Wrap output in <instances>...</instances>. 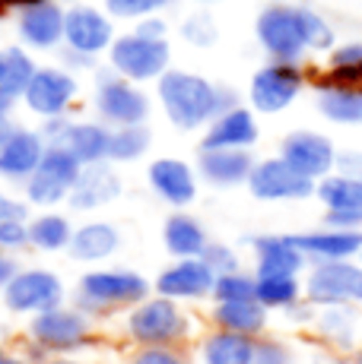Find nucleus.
Here are the masks:
<instances>
[{
	"label": "nucleus",
	"mask_w": 362,
	"mask_h": 364,
	"mask_svg": "<svg viewBox=\"0 0 362 364\" xmlns=\"http://www.w3.org/2000/svg\"><path fill=\"white\" fill-rule=\"evenodd\" d=\"M93 108H95V121L118 130V127H137V124L150 121L152 102L143 92V86L128 82L111 67H102V70H95Z\"/></svg>",
	"instance_id": "nucleus-6"
},
{
	"label": "nucleus",
	"mask_w": 362,
	"mask_h": 364,
	"mask_svg": "<svg viewBox=\"0 0 362 364\" xmlns=\"http://www.w3.org/2000/svg\"><path fill=\"white\" fill-rule=\"evenodd\" d=\"M359 307H362V295H359Z\"/></svg>",
	"instance_id": "nucleus-62"
},
{
	"label": "nucleus",
	"mask_w": 362,
	"mask_h": 364,
	"mask_svg": "<svg viewBox=\"0 0 362 364\" xmlns=\"http://www.w3.org/2000/svg\"><path fill=\"white\" fill-rule=\"evenodd\" d=\"M248 247H252L254 276H305V269H309V260L296 247L292 235H254Z\"/></svg>",
	"instance_id": "nucleus-25"
},
{
	"label": "nucleus",
	"mask_w": 362,
	"mask_h": 364,
	"mask_svg": "<svg viewBox=\"0 0 362 364\" xmlns=\"http://www.w3.org/2000/svg\"><path fill=\"white\" fill-rule=\"evenodd\" d=\"M0 364H29V361L23 358V352H19V348L4 346V342H0Z\"/></svg>",
	"instance_id": "nucleus-54"
},
{
	"label": "nucleus",
	"mask_w": 362,
	"mask_h": 364,
	"mask_svg": "<svg viewBox=\"0 0 362 364\" xmlns=\"http://www.w3.org/2000/svg\"><path fill=\"white\" fill-rule=\"evenodd\" d=\"M156 102L165 121L181 133H204L217 114L242 105L235 89L219 86V82L181 67H172L162 73V80L156 82Z\"/></svg>",
	"instance_id": "nucleus-2"
},
{
	"label": "nucleus",
	"mask_w": 362,
	"mask_h": 364,
	"mask_svg": "<svg viewBox=\"0 0 362 364\" xmlns=\"http://www.w3.org/2000/svg\"><path fill=\"white\" fill-rule=\"evenodd\" d=\"M118 250H121V232H118L115 222L89 219L73 228L67 257H71L73 263H83L93 269V266H105Z\"/></svg>",
	"instance_id": "nucleus-27"
},
{
	"label": "nucleus",
	"mask_w": 362,
	"mask_h": 364,
	"mask_svg": "<svg viewBox=\"0 0 362 364\" xmlns=\"http://www.w3.org/2000/svg\"><path fill=\"white\" fill-rule=\"evenodd\" d=\"M4 307L16 317H38L45 311H54V307L67 304V285L64 279L58 276L48 266H23L16 272L6 291L0 295Z\"/></svg>",
	"instance_id": "nucleus-9"
},
{
	"label": "nucleus",
	"mask_w": 362,
	"mask_h": 364,
	"mask_svg": "<svg viewBox=\"0 0 362 364\" xmlns=\"http://www.w3.org/2000/svg\"><path fill=\"white\" fill-rule=\"evenodd\" d=\"M32 206L23 197H13V193L0 191V222H29Z\"/></svg>",
	"instance_id": "nucleus-45"
},
{
	"label": "nucleus",
	"mask_w": 362,
	"mask_h": 364,
	"mask_svg": "<svg viewBox=\"0 0 362 364\" xmlns=\"http://www.w3.org/2000/svg\"><path fill=\"white\" fill-rule=\"evenodd\" d=\"M146 184H150V191L156 193L172 213H175V209H187L197 200V191H200L197 168L178 156L152 159L150 168H146Z\"/></svg>",
	"instance_id": "nucleus-18"
},
{
	"label": "nucleus",
	"mask_w": 362,
	"mask_h": 364,
	"mask_svg": "<svg viewBox=\"0 0 362 364\" xmlns=\"http://www.w3.org/2000/svg\"><path fill=\"white\" fill-rule=\"evenodd\" d=\"M292 241H296V247L302 250V257L309 260V266L343 263V260H356L359 257L362 232L318 225V228H305V232H292Z\"/></svg>",
	"instance_id": "nucleus-21"
},
{
	"label": "nucleus",
	"mask_w": 362,
	"mask_h": 364,
	"mask_svg": "<svg viewBox=\"0 0 362 364\" xmlns=\"http://www.w3.org/2000/svg\"><path fill=\"white\" fill-rule=\"evenodd\" d=\"M302 285H305V301L315 307H337V304L359 307L362 266L356 260L309 266L302 276Z\"/></svg>",
	"instance_id": "nucleus-13"
},
{
	"label": "nucleus",
	"mask_w": 362,
	"mask_h": 364,
	"mask_svg": "<svg viewBox=\"0 0 362 364\" xmlns=\"http://www.w3.org/2000/svg\"><path fill=\"white\" fill-rule=\"evenodd\" d=\"M23 339L41 346L48 355H86L89 348L99 346V333H95V320H89L73 304H61L54 311H45L26 323Z\"/></svg>",
	"instance_id": "nucleus-5"
},
{
	"label": "nucleus",
	"mask_w": 362,
	"mask_h": 364,
	"mask_svg": "<svg viewBox=\"0 0 362 364\" xmlns=\"http://www.w3.org/2000/svg\"><path fill=\"white\" fill-rule=\"evenodd\" d=\"M36 70H38L36 58L23 45L0 48V95H10V99L19 102Z\"/></svg>",
	"instance_id": "nucleus-35"
},
{
	"label": "nucleus",
	"mask_w": 362,
	"mask_h": 364,
	"mask_svg": "<svg viewBox=\"0 0 362 364\" xmlns=\"http://www.w3.org/2000/svg\"><path fill=\"white\" fill-rule=\"evenodd\" d=\"M178 32H181V38H185L187 45H194V48H213L217 45V38H219L217 23H213V16L207 10L187 13V16L181 19Z\"/></svg>",
	"instance_id": "nucleus-39"
},
{
	"label": "nucleus",
	"mask_w": 362,
	"mask_h": 364,
	"mask_svg": "<svg viewBox=\"0 0 362 364\" xmlns=\"http://www.w3.org/2000/svg\"><path fill=\"white\" fill-rule=\"evenodd\" d=\"M36 4H45V0H0V13H19V10H29Z\"/></svg>",
	"instance_id": "nucleus-53"
},
{
	"label": "nucleus",
	"mask_w": 362,
	"mask_h": 364,
	"mask_svg": "<svg viewBox=\"0 0 362 364\" xmlns=\"http://www.w3.org/2000/svg\"><path fill=\"white\" fill-rule=\"evenodd\" d=\"M350 358H353V364H362V346H359V348H356V352H353V355H350Z\"/></svg>",
	"instance_id": "nucleus-58"
},
{
	"label": "nucleus",
	"mask_w": 362,
	"mask_h": 364,
	"mask_svg": "<svg viewBox=\"0 0 362 364\" xmlns=\"http://www.w3.org/2000/svg\"><path fill=\"white\" fill-rule=\"evenodd\" d=\"M257 159L252 149H197V178L204 184L217 187V191H232V187H245L252 178V168Z\"/></svg>",
	"instance_id": "nucleus-26"
},
{
	"label": "nucleus",
	"mask_w": 362,
	"mask_h": 364,
	"mask_svg": "<svg viewBox=\"0 0 362 364\" xmlns=\"http://www.w3.org/2000/svg\"><path fill=\"white\" fill-rule=\"evenodd\" d=\"M309 89V73L302 64L267 60L252 73L248 82V108L254 114H283Z\"/></svg>",
	"instance_id": "nucleus-8"
},
{
	"label": "nucleus",
	"mask_w": 362,
	"mask_h": 364,
	"mask_svg": "<svg viewBox=\"0 0 362 364\" xmlns=\"http://www.w3.org/2000/svg\"><path fill=\"white\" fill-rule=\"evenodd\" d=\"M19 352H23V358L29 361V364H45L51 355L45 352L41 346H36V342H29V339H23V346H19Z\"/></svg>",
	"instance_id": "nucleus-52"
},
{
	"label": "nucleus",
	"mask_w": 362,
	"mask_h": 364,
	"mask_svg": "<svg viewBox=\"0 0 362 364\" xmlns=\"http://www.w3.org/2000/svg\"><path fill=\"white\" fill-rule=\"evenodd\" d=\"M118 32H115V19L105 13V6H93V4H73L67 6L64 16V48L80 51L86 58L99 60L102 54H108V48L115 45Z\"/></svg>",
	"instance_id": "nucleus-16"
},
{
	"label": "nucleus",
	"mask_w": 362,
	"mask_h": 364,
	"mask_svg": "<svg viewBox=\"0 0 362 364\" xmlns=\"http://www.w3.org/2000/svg\"><path fill=\"white\" fill-rule=\"evenodd\" d=\"M254 289H257V279L252 269L226 272V276H217V282H213L210 304H222V301H252Z\"/></svg>",
	"instance_id": "nucleus-38"
},
{
	"label": "nucleus",
	"mask_w": 362,
	"mask_h": 364,
	"mask_svg": "<svg viewBox=\"0 0 362 364\" xmlns=\"http://www.w3.org/2000/svg\"><path fill=\"white\" fill-rule=\"evenodd\" d=\"M315 92V108L327 124L337 127H362V89H346V86H318Z\"/></svg>",
	"instance_id": "nucleus-34"
},
{
	"label": "nucleus",
	"mask_w": 362,
	"mask_h": 364,
	"mask_svg": "<svg viewBox=\"0 0 362 364\" xmlns=\"http://www.w3.org/2000/svg\"><path fill=\"white\" fill-rule=\"evenodd\" d=\"M26 228H29L32 250H38V254H61L64 250L67 254L76 225L71 222V215L61 213V209H41V213L29 215Z\"/></svg>",
	"instance_id": "nucleus-33"
},
{
	"label": "nucleus",
	"mask_w": 362,
	"mask_h": 364,
	"mask_svg": "<svg viewBox=\"0 0 362 364\" xmlns=\"http://www.w3.org/2000/svg\"><path fill=\"white\" fill-rule=\"evenodd\" d=\"M13 108H16V99H10V95H0V117H10Z\"/></svg>",
	"instance_id": "nucleus-56"
},
{
	"label": "nucleus",
	"mask_w": 362,
	"mask_h": 364,
	"mask_svg": "<svg viewBox=\"0 0 362 364\" xmlns=\"http://www.w3.org/2000/svg\"><path fill=\"white\" fill-rule=\"evenodd\" d=\"M45 152H48L45 136L36 127H19L16 124L10 130V136L0 143V181L23 187L36 174Z\"/></svg>",
	"instance_id": "nucleus-20"
},
{
	"label": "nucleus",
	"mask_w": 362,
	"mask_h": 364,
	"mask_svg": "<svg viewBox=\"0 0 362 364\" xmlns=\"http://www.w3.org/2000/svg\"><path fill=\"white\" fill-rule=\"evenodd\" d=\"M61 67L71 70V73L76 76L80 70H93L95 67V58H86V54L71 51V48H61Z\"/></svg>",
	"instance_id": "nucleus-48"
},
{
	"label": "nucleus",
	"mask_w": 362,
	"mask_h": 364,
	"mask_svg": "<svg viewBox=\"0 0 362 364\" xmlns=\"http://www.w3.org/2000/svg\"><path fill=\"white\" fill-rule=\"evenodd\" d=\"M80 171L83 165L76 162L71 152H64L61 146H48L36 174L23 184V200L32 209H38V213L41 209H58L61 203L67 206V197H71Z\"/></svg>",
	"instance_id": "nucleus-11"
},
{
	"label": "nucleus",
	"mask_w": 362,
	"mask_h": 364,
	"mask_svg": "<svg viewBox=\"0 0 362 364\" xmlns=\"http://www.w3.org/2000/svg\"><path fill=\"white\" fill-rule=\"evenodd\" d=\"M38 133L45 136L48 146H61L64 152L86 165H99L108 162V146H111V127H105L102 121H86V117H51L41 121Z\"/></svg>",
	"instance_id": "nucleus-10"
},
{
	"label": "nucleus",
	"mask_w": 362,
	"mask_h": 364,
	"mask_svg": "<svg viewBox=\"0 0 362 364\" xmlns=\"http://www.w3.org/2000/svg\"><path fill=\"white\" fill-rule=\"evenodd\" d=\"M105 58L118 76L146 86V82H159L165 70H172V45L169 38H143L137 32H124L115 38Z\"/></svg>",
	"instance_id": "nucleus-7"
},
{
	"label": "nucleus",
	"mask_w": 362,
	"mask_h": 364,
	"mask_svg": "<svg viewBox=\"0 0 362 364\" xmlns=\"http://www.w3.org/2000/svg\"><path fill=\"white\" fill-rule=\"evenodd\" d=\"M76 99H80V80L71 70H64L61 64H45V67L38 64L19 102L41 121H51V117L71 114Z\"/></svg>",
	"instance_id": "nucleus-12"
},
{
	"label": "nucleus",
	"mask_w": 362,
	"mask_h": 364,
	"mask_svg": "<svg viewBox=\"0 0 362 364\" xmlns=\"http://www.w3.org/2000/svg\"><path fill=\"white\" fill-rule=\"evenodd\" d=\"M207 266H210L217 276H226V272H235V269H245L242 266V257L239 250L232 247V244H222V241H210L204 250V257H200Z\"/></svg>",
	"instance_id": "nucleus-43"
},
{
	"label": "nucleus",
	"mask_w": 362,
	"mask_h": 364,
	"mask_svg": "<svg viewBox=\"0 0 362 364\" xmlns=\"http://www.w3.org/2000/svg\"><path fill=\"white\" fill-rule=\"evenodd\" d=\"M0 19H4V13H0Z\"/></svg>",
	"instance_id": "nucleus-63"
},
{
	"label": "nucleus",
	"mask_w": 362,
	"mask_h": 364,
	"mask_svg": "<svg viewBox=\"0 0 362 364\" xmlns=\"http://www.w3.org/2000/svg\"><path fill=\"white\" fill-rule=\"evenodd\" d=\"M213 282H217V272L210 269L200 257L191 260H172L169 266L156 272L152 279V295H162L178 304H200V301L213 298Z\"/></svg>",
	"instance_id": "nucleus-17"
},
{
	"label": "nucleus",
	"mask_w": 362,
	"mask_h": 364,
	"mask_svg": "<svg viewBox=\"0 0 362 364\" xmlns=\"http://www.w3.org/2000/svg\"><path fill=\"white\" fill-rule=\"evenodd\" d=\"M134 32L143 35V38H169V23L162 16H150V19H140L134 26Z\"/></svg>",
	"instance_id": "nucleus-49"
},
{
	"label": "nucleus",
	"mask_w": 362,
	"mask_h": 364,
	"mask_svg": "<svg viewBox=\"0 0 362 364\" xmlns=\"http://www.w3.org/2000/svg\"><path fill=\"white\" fill-rule=\"evenodd\" d=\"M252 364H299V352L289 339L267 333V336H261V339H254Z\"/></svg>",
	"instance_id": "nucleus-40"
},
{
	"label": "nucleus",
	"mask_w": 362,
	"mask_h": 364,
	"mask_svg": "<svg viewBox=\"0 0 362 364\" xmlns=\"http://www.w3.org/2000/svg\"><path fill=\"white\" fill-rule=\"evenodd\" d=\"M257 139H261L257 114L248 105H235L207 124V130L200 133V149H252Z\"/></svg>",
	"instance_id": "nucleus-24"
},
{
	"label": "nucleus",
	"mask_w": 362,
	"mask_h": 364,
	"mask_svg": "<svg viewBox=\"0 0 362 364\" xmlns=\"http://www.w3.org/2000/svg\"><path fill=\"white\" fill-rule=\"evenodd\" d=\"M333 171L362 181V149H340L337 152V168H333Z\"/></svg>",
	"instance_id": "nucleus-46"
},
{
	"label": "nucleus",
	"mask_w": 362,
	"mask_h": 364,
	"mask_svg": "<svg viewBox=\"0 0 362 364\" xmlns=\"http://www.w3.org/2000/svg\"><path fill=\"white\" fill-rule=\"evenodd\" d=\"M29 247V228L26 222H0V250L4 254H19Z\"/></svg>",
	"instance_id": "nucleus-44"
},
{
	"label": "nucleus",
	"mask_w": 362,
	"mask_h": 364,
	"mask_svg": "<svg viewBox=\"0 0 362 364\" xmlns=\"http://www.w3.org/2000/svg\"><path fill=\"white\" fill-rule=\"evenodd\" d=\"M309 89L318 86H346L362 89V38H346L327 51L324 67H305Z\"/></svg>",
	"instance_id": "nucleus-28"
},
{
	"label": "nucleus",
	"mask_w": 362,
	"mask_h": 364,
	"mask_svg": "<svg viewBox=\"0 0 362 364\" xmlns=\"http://www.w3.org/2000/svg\"><path fill=\"white\" fill-rule=\"evenodd\" d=\"M45 364H89V361L80 358V355H54V358H48Z\"/></svg>",
	"instance_id": "nucleus-55"
},
{
	"label": "nucleus",
	"mask_w": 362,
	"mask_h": 364,
	"mask_svg": "<svg viewBox=\"0 0 362 364\" xmlns=\"http://www.w3.org/2000/svg\"><path fill=\"white\" fill-rule=\"evenodd\" d=\"M200 4H210V0H200Z\"/></svg>",
	"instance_id": "nucleus-61"
},
{
	"label": "nucleus",
	"mask_w": 362,
	"mask_h": 364,
	"mask_svg": "<svg viewBox=\"0 0 362 364\" xmlns=\"http://www.w3.org/2000/svg\"><path fill=\"white\" fill-rule=\"evenodd\" d=\"M245 187L257 203H302L315 197V181L299 174L280 156L257 159Z\"/></svg>",
	"instance_id": "nucleus-14"
},
{
	"label": "nucleus",
	"mask_w": 362,
	"mask_h": 364,
	"mask_svg": "<svg viewBox=\"0 0 362 364\" xmlns=\"http://www.w3.org/2000/svg\"><path fill=\"white\" fill-rule=\"evenodd\" d=\"M311 333L327 352L353 355L359 348V307L356 304H337V307H318Z\"/></svg>",
	"instance_id": "nucleus-29"
},
{
	"label": "nucleus",
	"mask_w": 362,
	"mask_h": 364,
	"mask_svg": "<svg viewBox=\"0 0 362 364\" xmlns=\"http://www.w3.org/2000/svg\"><path fill=\"white\" fill-rule=\"evenodd\" d=\"M152 295V282L143 272L130 266H93L76 279L73 307L83 311L89 320H108L128 314L134 304H140Z\"/></svg>",
	"instance_id": "nucleus-4"
},
{
	"label": "nucleus",
	"mask_w": 362,
	"mask_h": 364,
	"mask_svg": "<svg viewBox=\"0 0 362 364\" xmlns=\"http://www.w3.org/2000/svg\"><path fill=\"white\" fill-rule=\"evenodd\" d=\"M13 127H16V124H13L10 117H0V143H4V139L10 136V130H13Z\"/></svg>",
	"instance_id": "nucleus-57"
},
{
	"label": "nucleus",
	"mask_w": 362,
	"mask_h": 364,
	"mask_svg": "<svg viewBox=\"0 0 362 364\" xmlns=\"http://www.w3.org/2000/svg\"><path fill=\"white\" fill-rule=\"evenodd\" d=\"M315 200L324 209V225L362 232V181L333 171L315 184Z\"/></svg>",
	"instance_id": "nucleus-19"
},
{
	"label": "nucleus",
	"mask_w": 362,
	"mask_h": 364,
	"mask_svg": "<svg viewBox=\"0 0 362 364\" xmlns=\"http://www.w3.org/2000/svg\"><path fill=\"white\" fill-rule=\"evenodd\" d=\"M210 235H207L204 222L187 209H175L165 215L162 222V247L172 260H191V257H204Z\"/></svg>",
	"instance_id": "nucleus-31"
},
{
	"label": "nucleus",
	"mask_w": 362,
	"mask_h": 364,
	"mask_svg": "<svg viewBox=\"0 0 362 364\" xmlns=\"http://www.w3.org/2000/svg\"><path fill=\"white\" fill-rule=\"evenodd\" d=\"M309 364H353L350 355H340V352H327V348H318V352H311Z\"/></svg>",
	"instance_id": "nucleus-51"
},
{
	"label": "nucleus",
	"mask_w": 362,
	"mask_h": 364,
	"mask_svg": "<svg viewBox=\"0 0 362 364\" xmlns=\"http://www.w3.org/2000/svg\"><path fill=\"white\" fill-rule=\"evenodd\" d=\"M257 289L254 298L267 307L270 314H286L299 301H305V285L302 276H254Z\"/></svg>",
	"instance_id": "nucleus-36"
},
{
	"label": "nucleus",
	"mask_w": 362,
	"mask_h": 364,
	"mask_svg": "<svg viewBox=\"0 0 362 364\" xmlns=\"http://www.w3.org/2000/svg\"><path fill=\"white\" fill-rule=\"evenodd\" d=\"M124 364H194L187 348H130Z\"/></svg>",
	"instance_id": "nucleus-42"
},
{
	"label": "nucleus",
	"mask_w": 362,
	"mask_h": 364,
	"mask_svg": "<svg viewBox=\"0 0 362 364\" xmlns=\"http://www.w3.org/2000/svg\"><path fill=\"white\" fill-rule=\"evenodd\" d=\"M121 193H124V181L115 171V165L111 162L86 165L80 171V178H76L71 197H67V209L86 215V213H95V209L111 206Z\"/></svg>",
	"instance_id": "nucleus-23"
},
{
	"label": "nucleus",
	"mask_w": 362,
	"mask_h": 364,
	"mask_svg": "<svg viewBox=\"0 0 362 364\" xmlns=\"http://www.w3.org/2000/svg\"><path fill=\"white\" fill-rule=\"evenodd\" d=\"M23 269V263H19V257L16 254H4L0 250V295L6 291V285L16 279V272Z\"/></svg>",
	"instance_id": "nucleus-50"
},
{
	"label": "nucleus",
	"mask_w": 362,
	"mask_h": 364,
	"mask_svg": "<svg viewBox=\"0 0 362 364\" xmlns=\"http://www.w3.org/2000/svg\"><path fill=\"white\" fill-rule=\"evenodd\" d=\"M172 4L175 0H105V13L111 19H137L140 23V19L159 16Z\"/></svg>",
	"instance_id": "nucleus-41"
},
{
	"label": "nucleus",
	"mask_w": 362,
	"mask_h": 364,
	"mask_svg": "<svg viewBox=\"0 0 362 364\" xmlns=\"http://www.w3.org/2000/svg\"><path fill=\"white\" fill-rule=\"evenodd\" d=\"M337 143H333L327 133L321 130H289L286 136L280 139V149H276V156L283 159V162H289L296 168L299 174H305L309 181H321L327 174H333V168H337Z\"/></svg>",
	"instance_id": "nucleus-15"
},
{
	"label": "nucleus",
	"mask_w": 362,
	"mask_h": 364,
	"mask_svg": "<svg viewBox=\"0 0 362 364\" xmlns=\"http://www.w3.org/2000/svg\"><path fill=\"white\" fill-rule=\"evenodd\" d=\"M356 263H359V266H362V247H359V257H356Z\"/></svg>",
	"instance_id": "nucleus-60"
},
{
	"label": "nucleus",
	"mask_w": 362,
	"mask_h": 364,
	"mask_svg": "<svg viewBox=\"0 0 362 364\" xmlns=\"http://www.w3.org/2000/svg\"><path fill=\"white\" fill-rule=\"evenodd\" d=\"M315 314H318L315 304H309V301H299V304L289 307L283 317H286V323L296 326V330H311V323H315Z\"/></svg>",
	"instance_id": "nucleus-47"
},
{
	"label": "nucleus",
	"mask_w": 362,
	"mask_h": 364,
	"mask_svg": "<svg viewBox=\"0 0 362 364\" xmlns=\"http://www.w3.org/2000/svg\"><path fill=\"white\" fill-rule=\"evenodd\" d=\"M254 339L222 330H207L194 342V364H252Z\"/></svg>",
	"instance_id": "nucleus-32"
},
{
	"label": "nucleus",
	"mask_w": 362,
	"mask_h": 364,
	"mask_svg": "<svg viewBox=\"0 0 362 364\" xmlns=\"http://www.w3.org/2000/svg\"><path fill=\"white\" fill-rule=\"evenodd\" d=\"M264 4H292V0H264Z\"/></svg>",
	"instance_id": "nucleus-59"
},
{
	"label": "nucleus",
	"mask_w": 362,
	"mask_h": 364,
	"mask_svg": "<svg viewBox=\"0 0 362 364\" xmlns=\"http://www.w3.org/2000/svg\"><path fill=\"white\" fill-rule=\"evenodd\" d=\"M213 330L248 336V339H261L270 333V311L257 298L252 301H222V304H210L207 314Z\"/></svg>",
	"instance_id": "nucleus-30"
},
{
	"label": "nucleus",
	"mask_w": 362,
	"mask_h": 364,
	"mask_svg": "<svg viewBox=\"0 0 362 364\" xmlns=\"http://www.w3.org/2000/svg\"><path fill=\"white\" fill-rule=\"evenodd\" d=\"M152 146V130L146 124L137 127H118L111 130V146H108V162L111 165H134L150 152Z\"/></svg>",
	"instance_id": "nucleus-37"
},
{
	"label": "nucleus",
	"mask_w": 362,
	"mask_h": 364,
	"mask_svg": "<svg viewBox=\"0 0 362 364\" xmlns=\"http://www.w3.org/2000/svg\"><path fill=\"white\" fill-rule=\"evenodd\" d=\"M118 336L130 348H187L197 342V317L178 301L150 295L118 317Z\"/></svg>",
	"instance_id": "nucleus-3"
},
{
	"label": "nucleus",
	"mask_w": 362,
	"mask_h": 364,
	"mask_svg": "<svg viewBox=\"0 0 362 364\" xmlns=\"http://www.w3.org/2000/svg\"><path fill=\"white\" fill-rule=\"evenodd\" d=\"M64 16L58 0H45L16 13V32L26 51H61L64 48Z\"/></svg>",
	"instance_id": "nucleus-22"
},
{
	"label": "nucleus",
	"mask_w": 362,
	"mask_h": 364,
	"mask_svg": "<svg viewBox=\"0 0 362 364\" xmlns=\"http://www.w3.org/2000/svg\"><path fill=\"white\" fill-rule=\"evenodd\" d=\"M254 38L267 60L280 64H302L309 51L327 54L337 45L333 23L305 4H264V10L254 16Z\"/></svg>",
	"instance_id": "nucleus-1"
}]
</instances>
